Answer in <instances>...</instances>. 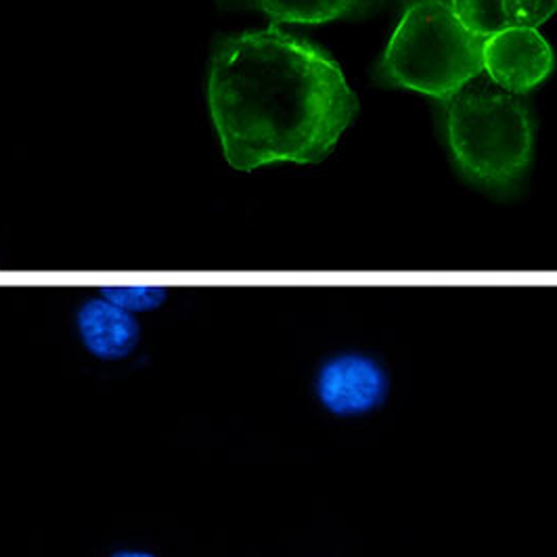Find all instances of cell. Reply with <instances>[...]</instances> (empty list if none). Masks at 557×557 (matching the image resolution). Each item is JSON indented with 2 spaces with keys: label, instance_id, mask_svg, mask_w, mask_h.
<instances>
[{
  "label": "cell",
  "instance_id": "obj_3",
  "mask_svg": "<svg viewBox=\"0 0 557 557\" xmlns=\"http://www.w3.org/2000/svg\"><path fill=\"white\" fill-rule=\"evenodd\" d=\"M480 76L482 40L461 28L448 0H405L375 81L441 103Z\"/></svg>",
  "mask_w": 557,
  "mask_h": 557
},
{
  "label": "cell",
  "instance_id": "obj_4",
  "mask_svg": "<svg viewBox=\"0 0 557 557\" xmlns=\"http://www.w3.org/2000/svg\"><path fill=\"white\" fill-rule=\"evenodd\" d=\"M554 67V49L536 28L509 24L482 42V74L516 97L547 83Z\"/></svg>",
  "mask_w": 557,
  "mask_h": 557
},
{
  "label": "cell",
  "instance_id": "obj_11",
  "mask_svg": "<svg viewBox=\"0 0 557 557\" xmlns=\"http://www.w3.org/2000/svg\"><path fill=\"white\" fill-rule=\"evenodd\" d=\"M112 557H156L151 554H145V552H120V554H113Z\"/></svg>",
  "mask_w": 557,
  "mask_h": 557
},
{
  "label": "cell",
  "instance_id": "obj_7",
  "mask_svg": "<svg viewBox=\"0 0 557 557\" xmlns=\"http://www.w3.org/2000/svg\"><path fill=\"white\" fill-rule=\"evenodd\" d=\"M223 9H250L278 24L319 26L339 20H361L375 13L384 0H216Z\"/></svg>",
  "mask_w": 557,
  "mask_h": 557
},
{
  "label": "cell",
  "instance_id": "obj_10",
  "mask_svg": "<svg viewBox=\"0 0 557 557\" xmlns=\"http://www.w3.org/2000/svg\"><path fill=\"white\" fill-rule=\"evenodd\" d=\"M509 24L539 28L557 13V0H503Z\"/></svg>",
  "mask_w": 557,
  "mask_h": 557
},
{
  "label": "cell",
  "instance_id": "obj_2",
  "mask_svg": "<svg viewBox=\"0 0 557 557\" xmlns=\"http://www.w3.org/2000/svg\"><path fill=\"white\" fill-rule=\"evenodd\" d=\"M438 120L446 151L470 185L509 196L527 181L536 122L520 97L475 78L441 101Z\"/></svg>",
  "mask_w": 557,
  "mask_h": 557
},
{
  "label": "cell",
  "instance_id": "obj_9",
  "mask_svg": "<svg viewBox=\"0 0 557 557\" xmlns=\"http://www.w3.org/2000/svg\"><path fill=\"white\" fill-rule=\"evenodd\" d=\"M103 298L128 312H147V310L162 307L166 302L168 292L164 287H149V285L103 287Z\"/></svg>",
  "mask_w": 557,
  "mask_h": 557
},
{
  "label": "cell",
  "instance_id": "obj_1",
  "mask_svg": "<svg viewBox=\"0 0 557 557\" xmlns=\"http://www.w3.org/2000/svg\"><path fill=\"white\" fill-rule=\"evenodd\" d=\"M208 103L224 158L242 172L319 164L359 115L334 57L278 26L214 42Z\"/></svg>",
  "mask_w": 557,
  "mask_h": 557
},
{
  "label": "cell",
  "instance_id": "obj_8",
  "mask_svg": "<svg viewBox=\"0 0 557 557\" xmlns=\"http://www.w3.org/2000/svg\"><path fill=\"white\" fill-rule=\"evenodd\" d=\"M448 4L461 28L482 42L509 26L503 0H448Z\"/></svg>",
  "mask_w": 557,
  "mask_h": 557
},
{
  "label": "cell",
  "instance_id": "obj_6",
  "mask_svg": "<svg viewBox=\"0 0 557 557\" xmlns=\"http://www.w3.org/2000/svg\"><path fill=\"white\" fill-rule=\"evenodd\" d=\"M78 332L86 350L101 361H122L139 346V321L110 300H86L78 310Z\"/></svg>",
  "mask_w": 557,
  "mask_h": 557
},
{
  "label": "cell",
  "instance_id": "obj_5",
  "mask_svg": "<svg viewBox=\"0 0 557 557\" xmlns=\"http://www.w3.org/2000/svg\"><path fill=\"white\" fill-rule=\"evenodd\" d=\"M388 375L382 364L364 355H339L325 362L317 377L321 405L339 418L364 416L388 396Z\"/></svg>",
  "mask_w": 557,
  "mask_h": 557
}]
</instances>
